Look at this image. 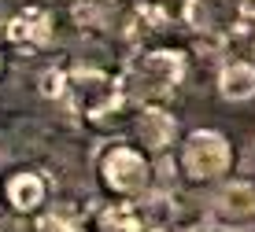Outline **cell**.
Wrapping results in <instances>:
<instances>
[{
  "label": "cell",
  "mask_w": 255,
  "mask_h": 232,
  "mask_svg": "<svg viewBox=\"0 0 255 232\" xmlns=\"http://www.w3.org/2000/svg\"><path fill=\"white\" fill-rule=\"evenodd\" d=\"M181 22L196 33V41H226L230 33H241L233 0H185Z\"/></svg>",
  "instance_id": "obj_6"
},
{
  "label": "cell",
  "mask_w": 255,
  "mask_h": 232,
  "mask_svg": "<svg viewBox=\"0 0 255 232\" xmlns=\"http://www.w3.org/2000/svg\"><path fill=\"white\" fill-rule=\"evenodd\" d=\"M0 199L15 218H33L48 203V181L41 169L33 166H15L11 173L0 181Z\"/></svg>",
  "instance_id": "obj_8"
},
{
  "label": "cell",
  "mask_w": 255,
  "mask_h": 232,
  "mask_svg": "<svg viewBox=\"0 0 255 232\" xmlns=\"http://www.w3.org/2000/svg\"><path fill=\"white\" fill-rule=\"evenodd\" d=\"M211 210L222 225H241V221H252L255 218V181H226L222 188L215 192L211 199Z\"/></svg>",
  "instance_id": "obj_10"
},
{
  "label": "cell",
  "mask_w": 255,
  "mask_h": 232,
  "mask_svg": "<svg viewBox=\"0 0 255 232\" xmlns=\"http://www.w3.org/2000/svg\"><path fill=\"white\" fill-rule=\"evenodd\" d=\"M133 137H137V148L140 151H148V155H166L174 144H178V118H174V111L170 107H159V103H144V107H137V114H133Z\"/></svg>",
  "instance_id": "obj_9"
},
{
  "label": "cell",
  "mask_w": 255,
  "mask_h": 232,
  "mask_svg": "<svg viewBox=\"0 0 255 232\" xmlns=\"http://www.w3.org/2000/svg\"><path fill=\"white\" fill-rule=\"evenodd\" d=\"M248 63H252V67H255V41H252V59H248Z\"/></svg>",
  "instance_id": "obj_19"
},
{
  "label": "cell",
  "mask_w": 255,
  "mask_h": 232,
  "mask_svg": "<svg viewBox=\"0 0 255 232\" xmlns=\"http://www.w3.org/2000/svg\"><path fill=\"white\" fill-rule=\"evenodd\" d=\"M148 221V207L144 199H108L96 210V232H140Z\"/></svg>",
  "instance_id": "obj_11"
},
{
  "label": "cell",
  "mask_w": 255,
  "mask_h": 232,
  "mask_svg": "<svg viewBox=\"0 0 255 232\" xmlns=\"http://www.w3.org/2000/svg\"><path fill=\"white\" fill-rule=\"evenodd\" d=\"M63 100H70L74 114L93 129L115 126L133 107L119 81V74H111L104 67H89V63H67V96Z\"/></svg>",
  "instance_id": "obj_2"
},
{
  "label": "cell",
  "mask_w": 255,
  "mask_h": 232,
  "mask_svg": "<svg viewBox=\"0 0 255 232\" xmlns=\"http://www.w3.org/2000/svg\"><path fill=\"white\" fill-rule=\"evenodd\" d=\"M115 26L129 48H144V44H155V37H163V30H170V11L159 0H133V4H122Z\"/></svg>",
  "instance_id": "obj_7"
},
{
  "label": "cell",
  "mask_w": 255,
  "mask_h": 232,
  "mask_svg": "<svg viewBox=\"0 0 255 232\" xmlns=\"http://www.w3.org/2000/svg\"><path fill=\"white\" fill-rule=\"evenodd\" d=\"M37 92L45 96V100L52 103H59L67 96V63H52L41 70V77H37Z\"/></svg>",
  "instance_id": "obj_14"
},
{
  "label": "cell",
  "mask_w": 255,
  "mask_h": 232,
  "mask_svg": "<svg viewBox=\"0 0 255 232\" xmlns=\"http://www.w3.org/2000/svg\"><path fill=\"white\" fill-rule=\"evenodd\" d=\"M33 221H37V232H85L82 210H78L74 203H67V199L45 203V207L33 214Z\"/></svg>",
  "instance_id": "obj_13"
},
{
  "label": "cell",
  "mask_w": 255,
  "mask_h": 232,
  "mask_svg": "<svg viewBox=\"0 0 255 232\" xmlns=\"http://www.w3.org/2000/svg\"><path fill=\"white\" fill-rule=\"evenodd\" d=\"M211 232H237V229H230V225H215Z\"/></svg>",
  "instance_id": "obj_17"
},
{
  "label": "cell",
  "mask_w": 255,
  "mask_h": 232,
  "mask_svg": "<svg viewBox=\"0 0 255 232\" xmlns=\"http://www.w3.org/2000/svg\"><path fill=\"white\" fill-rule=\"evenodd\" d=\"M96 184L108 199H148L155 188V158L129 140H111L96 155Z\"/></svg>",
  "instance_id": "obj_3"
},
{
  "label": "cell",
  "mask_w": 255,
  "mask_h": 232,
  "mask_svg": "<svg viewBox=\"0 0 255 232\" xmlns=\"http://www.w3.org/2000/svg\"><path fill=\"white\" fill-rule=\"evenodd\" d=\"M174 148H178L174 166H178V173L189 184H215L222 177H230L233 166H237L233 140L222 129H211V126L189 129Z\"/></svg>",
  "instance_id": "obj_4"
},
{
  "label": "cell",
  "mask_w": 255,
  "mask_h": 232,
  "mask_svg": "<svg viewBox=\"0 0 255 232\" xmlns=\"http://www.w3.org/2000/svg\"><path fill=\"white\" fill-rule=\"evenodd\" d=\"M140 232H178V225H174V221H166V218L148 214V221H144V229H140Z\"/></svg>",
  "instance_id": "obj_16"
},
{
  "label": "cell",
  "mask_w": 255,
  "mask_h": 232,
  "mask_svg": "<svg viewBox=\"0 0 255 232\" xmlns=\"http://www.w3.org/2000/svg\"><path fill=\"white\" fill-rule=\"evenodd\" d=\"M4 41L11 44L15 52H22V56H41V52H48L52 41H56V11H52L48 4H41V0L22 4L19 11L7 19Z\"/></svg>",
  "instance_id": "obj_5"
},
{
  "label": "cell",
  "mask_w": 255,
  "mask_h": 232,
  "mask_svg": "<svg viewBox=\"0 0 255 232\" xmlns=\"http://www.w3.org/2000/svg\"><path fill=\"white\" fill-rule=\"evenodd\" d=\"M233 7H237V26H255V0H233Z\"/></svg>",
  "instance_id": "obj_15"
},
{
  "label": "cell",
  "mask_w": 255,
  "mask_h": 232,
  "mask_svg": "<svg viewBox=\"0 0 255 232\" xmlns=\"http://www.w3.org/2000/svg\"><path fill=\"white\" fill-rule=\"evenodd\" d=\"M185 77H189V52L178 48V44L155 41V44H144V48H133L119 81L133 107H144V103L166 107L178 96V88L185 85Z\"/></svg>",
  "instance_id": "obj_1"
},
{
  "label": "cell",
  "mask_w": 255,
  "mask_h": 232,
  "mask_svg": "<svg viewBox=\"0 0 255 232\" xmlns=\"http://www.w3.org/2000/svg\"><path fill=\"white\" fill-rule=\"evenodd\" d=\"M4 67H7V59H4V52H0V77H4Z\"/></svg>",
  "instance_id": "obj_18"
},
{
  "label": "cell",
  "mask_w": 255,
  "mask_h": 232,
  "mask_svg": "<svg viewBox=\"0 0 255 232\" xmlns=\"http://www.w3.org/2000/svg\"><path fill=\"white\" fill-rule=\"evenodd\" d=\"M218 96L226 103H244L255 96V67L248 59H230L218 70Z\"/></svg>",
  "instance_id": "obj_12"
}]
</instances>
